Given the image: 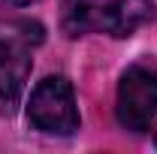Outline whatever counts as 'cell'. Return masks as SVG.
<instances>
[{
  "label": "cell",
  "instance_id": "1",
  "mask_svg": "<svg viewBox=\"0 0 157 154\" xmlns=\"http://www.w3.org/2000/svg\"><path fill=\"white\" fill-rule=\"evenodd\" d=\"M154 15L157 9L151 0H63L60 3V27L70 37L106 33L121 39L151 24Z\"/></svg>",
  "mask_w": 157,
  "mask_h": 154
},
{
  "label": "cell",
  "instance_id": "2",
  "mask_svg": "<svg viewBox=\"0 0 157 154\" xmlns=\"http://www.w3.org/2000/svg\"><path fill=\"white\" fill-rule=\"evenodd\" d=\"M27 121L39 133L73 136L78 130V109H76L73 85L63 76H45L30 94Z\"/></svg>",
  "mask_w": 157,
  "mask_h": 154
},
{
  "label": "cell",
  "instance_id": "3",
  "mask_svg": "<svg viewBox=\"0 0 157 154\" xmlns=\"http://www.w3.org/2000/svg\"><path fill=\"white\" fill-rule=\"evenodd\" d=\"M115 112L121 127L145 133L157 118V73L148 67H130L118 85Z\"/></svg>",
  "mask_w": 157,
  "mask_h": 154
},
{
  "label": "cell",
  "instance_id": "4",
  "mask_svg": "<svg viewBox=\"0 0 157 154\" xmlns=\"http://www.w3.org/2000/svg\"><path fill=\"white\" fill-rule=\"evenodd\" d=\"M27 76H30L27 52L0 39V109L3 112H12L18 106L24 85H27Z\"/></svg>",
  "mask_w": 157,
  "mask_h": 154
},
{
  "label": "cell",
  "instance_id": "5",
  "mask_svg": "<svg viewBox=\"0 0 157 154\" xmlns=\"http://www.w3.org/2000/svg\"><path fill=\"white\" fill-rule=\"evenodd\" d=\"M6 3H15V6H27V3H36V0H6Z\"/></svg>",
  "mask_w": 157,
  "mask_h": 154
},
{
  "label": "cell",
  "instance_id": "6",
  "mask_svg": "<svg viewBox=\"0 0 157 154\" xmlns=\"http://www.w3.org/2000/svg\"><path fill=\"white\" fill-rule=\"evenodd\" d=\"M154 142H157V133H154Z\"/></svg>",
  "mask_w": 157,
  "mask_h": 154
}]
</instances>
